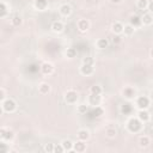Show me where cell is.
Listing matches in <instances>:
<instances>
[{"instance_id":"obj_1","label":"cell","mask_w":153,"mask_h":153,"mask_svg":"<svg viewBox=\"0 0 153 153\" xmlns=\"http://www.w3.org/2000/svg\"><path fill=\"white\" fill-rule=\"evenodd\" d=\"M142 128V122L137 118V117H130L127 122V129L130 133H139Z\"/></svg>"},{"instance_id":"obj_2","label":"cell","mask_w":153,"mask_h":153,"mask_svg":"<svg viewBox=\"0 0 153 153\" xmlns=\"http://www.w3.org/2000/svg\"><path fill=\"white\" fill-rule=\"evenodd\" d=\"M17 109V103L12 98H6L1 102V112H13Z\"/></svg>"},{"instance_id":"obj_3","label":"cell","mask_w":153,"mask_h":153,"mask_svg":"<svg viewBox=\"0 0 153 153\" xmlns=\"http://www.w3.org/2000/svg\"><path fill=\"white\" fill-rule=\"evenodd\" d=\"M151 105V98H148L147 96H140L136 99V106L139 108V110L141 109H148Z\"/></svg>"},{"instance_id":"obj_4","label":"cell","mask_w":153,"mask_h":153,"mask_svg":"<svg viewBox=\"0 0 153 153\" xmlns=\"http://www.w3.org/2000/svg\"><path fill=\"white\" fill-rule=\"evenodd\" d=\"M78 98H79L78 92L74 91V90H68V91L66 92V94H65V100H66V103H68V104H74V103H76Z\"/></svg>"},{"instance_id":"obj_5","label":"cell","mask_w":153,"mask_h":153,"mask_svg":"<svg viewBox=\"0 0 153 153\" xmlns=\"http://www.w3.org/2000/svg\"><path fill=\"white\" fill-rule=\"evenodd\" d=\"M39 69H41V72H42L44 75H50V74L54 72V65L50 63V62H44V63L41 65Z\"/></svg>"},{"instance_id":"obj_6","label":"cell","mask_w":153,"mask_h":153,"mask_svg":"<svg viewBox=\"0 0 153 153\" xmlns=\"http://www.w3.org/2000/svg\"><path fill=\"white\" fill-rule=\"evenodd\" d=\"M0 137H1V140L11 141V140L14 137V134H13V131H12V130H10V129L1 128V129H0Z\"/></svg>"},{"instance_id":"obj_7","label":"cell","mask_w":153,"mask_h":153,"mask_svg":"<svg viewBox=\"0 0 153 153\" xmlns=\"http://www.w3.org/2000/svg\"><path fill=\"white\" fill-rule=\"evenodd\" d=\"M93 72H94L93 65H85V63H82L81 67H80V73H81L82 75L88 76V75H92Z\"/></svg>"},{"instance_id":"obj_8","label":"cell","mask_w":153,"mask_h":153,"mask_svg":"<svg viewBox=\"0 0 153 153\" xmlns=\"http://www.w3.org/2000/svg\"><path fill=\"white\" fill-rule=\"evenodd\" d=\"M102 102V96L100 94H93V93H90L88 96V104L90 105H93V106H98Z\"/></svg>"},{"instance_id":"obj_9","label":"cell","mask_w":153,"mask_h":153,"mask_svg":"<svg viewBox=\"0 0 153 153\" xmlns=\"http://www.w3.org/2000/svg\"><path fill=\"white\" fill-rule=\"evenodd\" d=\"M76 26L79 29V31L81 32H86L90 29V22L87 19H79L76 23Z\"/></svg>"},{"instance_id":"obj_10","label":"cell","mask_w":153,"mask_h":153,"mask_svg":"<svg viewBox=\"0 0 153 153\" xmlns=\"http://www.w3.org/2000/svg\"><path fill=\"white\" fill-rule=\"evenodd\" d=\"M137 118L141 121V122H148L151 120V115L149 112L147 111V109H141L139 110L137 112Z\"/></svg>"},{"instance_id":"obj_11","label":"cell","mask_w":153,"mask_h":153,"mask_svg":"<svg viewBox=\"0 0 153 153\" xmlns=\"http://www.w3.org/2000/svg\"><path fill=\"white\" fill-rule=\"evenodd\" d=\"M59 12H60L61 16L68 17V16L72 13V7H71L68 4H62V5L60 6V8H59Z\"/></svg>"},{"instance_id":"obj_12","label":"cell","mask_w":153,"mask_h":153,"mask_svg":"<svg viewBox=\"0 0 153 153\" xmlns=\"http://www.w3.org/2000/svg\"><path fill=\"white\" fill-rule=\"evenodd\" d=\"M122 94H123L124 98H127V99H131V98L135 97V90H134L133 87H130V86H127V87L123 88Z\"/></svg>"},{"instance_id":"obj_13","label":"cell","mask_w":153,"mask_h":153,"mask_svg":"<svg viewBox=\"0 0 153 153\" xmlns=\"http://www.w3.org/2000/svg\"><path fill=\"white\" fill-rule=\"evenodd\" d=\"M123 27H124V25H123L122 23H120V22H115V23L111 25V30H112V32H114L115 35H121V33H123Z\"/></svg>"},{"instance_id":"obj_14","label":"cell","mask_w":153,"mask_h":153,"mask_svg":"<svg viewBox=\"0 0 153 153\" xmlns=\"http://www.w3.org/2000/svg\"><path fill=\"white\" fill-rule=\"evenodd\" d=\"M85 149H86V143H85V141H82V140H79V141H76V142L73 145V151H74V152L81 153V152H84Z\"/></svg>"},{"instance_id":"obj_15","label":"cell","mask_w":153,"mask_h":153,"mask_svg":"<svg viewBox=\"0 0 153 153\" xmlns=\"http://www.w3.org/2000/svg\"><path fill=\"white\" fill-rule=\"evenodd\" d=\"M129 24L133 25L134 27H139L142 25V20H141V17L139 16H131L129 18Z\"/></svg>"},{"instance_id":"obj_16","label":"cell","mask_w":153,"mask_h":153,"mask_svg":"<svg viewBox=\"0 0 153 153\" xmlns=\"http://www.w3.org/2000/svg\"><path fill=\"white\" fill-rule=\"evenodd\" d=\"M51 29H53V31H54V32H57V33H60V32H62V31H63V29H65V25H63V23H62V22H60V20H56V22H54V23H53V25H51Z\"/></svg>"},{"instance_id":"obj_17","label":"cell","mask_w":153,"mask_h":153,"mask_svg":"<svg viewBox=\"0 0 153 153\" xmlns=\"http://www.w3.org/2000/svg\"><path fill=\"white\" fill-rule=\"evenodd\" d=\"M76 135H78V139L82 141H87L90 139V131L87 129H80Z\"/></svg>"},{"instance_id":"obj_18","label":"cell","mask_w":153,"mask_h":153,"mask_svg":"<svg viewBox=\"0 0 153 153\" xmlns=\"http://www.w3.org/2000/svg\"><path fill=\"white\" fill-rule=\"evenodd\" d=\"M35 7L39 11H44L48 7V1L47 0H35Z\"/></svg>"},{"instance_id":"obj_19","label":"cell","mask_w":153,"mask_h":153,"mask_svg":"<svg viewBox=\"0 0 153 153\" xmlns=\"http://www.w3.org/2000/svg\"><path fill=\"white\" fill-rule=\"evenodd\" d=\"M141 20H142V24L143 25H151L153 23V16H152V13H145L141 17Z\"/></svg>"},{"instance_id":"obj_20","label":"cell","mask_w":153,"mask_h":153,"mask_svg":"<svg viewBox=\"0 0 153 153\" xmlns=\"http://www.w3.org/2000/svg\"><path fill=\"white\" fill-rule=\"evenodd\" d=\"M49 91H50V85L48 82H42L38 86V92L41 94H47V93H49Z\"/></svg>"},{"instance_id":"obj_21","label":"cell","mask_w":153,"mask_h":153,"mask_svg":"<svg viewBox=\"0 0 153 153\" xmlns=\"http://www.w3.org/2000/svg\"><path fill=\"white\" fill-rule=\"evenodd\" d=\"M133 111V106L130 103H124L122 106H121V112L123 115H130Z\"/></svg>"},{"instance_id":"obj_22","label":"cell","mask_w":153,"mask_h":153,"mask_svg":"<svg viewBox=\"0 0 153 153\" xmlns=\"http://www.w3.org/2000/svg\"><path fill=\"white\" fill-rule=\"evenodd\" d=\"M149 143H151V139H149L147 135L140 136V139H139V145H140V147H147Z\"/></svg>"},{"instance_id":"obj_23","label":"cell","mask_w":153,"mask_h":153,"mask_svg":"<svg viewBox=\"0 0 153 153\" xmlns=\"http://www.w3.org/2000/svg\"><path fill=\"white\" fill-rule=\"evenodd\" d=\"M134 31H135V27H134L133 25H130V24H127V25H124V27H123V33H124V36H131V35L134 33Z\"/></svg>"},{"instance_id":"obj_24","label":"cell","mask_w":153,"mask_h":153,"mask_svg":"<svg viewBox=\"0 0 153 153\" xmlns=\"http://www.w3.org/2000/svg\"><path fill=\"white\" fill-rule=\"evenodd\" d=\"M104 114V110L98 105V106H94L93 109H92V111H91V115L93 116V117H100L102 115Z\"/></svg>"},{"instance_id":"obj_25","label":"cell","mask_w":153,"mask_h":153,"mask_svg":"<svg viewBox=\"0 0 153 153\" xmlns=\"http://www.w3.org/2000/svg\"><path fill=\"white\" fill-rule=\"evenodd\" d=\"M61 143H62L65 151H67V152H72V151H73V145H74V143H73L71 140H67V139H66V140H63Z\"/></svg>"},{"instance_id":"obj_26","label":"cell","mask_w":153,"mask_h":153,"mask_svg":"<svg viewBox=\"0 0 153 153\" xmlns=\"http://www.w3.org/2000/svg\"><path fill=\"white\" fill-rule=\"evenodd\" d=\"M96 44H97V47H98L99 49H105V48H108V45H109V41H108L106 38H99Z\"/></svg>"},{"instance_id":"obj_27","label":"cell","mask_w":153,"mask_h":153,"mask_svg":"<svg viewBox=\"0 0 153 153\" xmlns=\"http://www.w3.org/2000/svg\"><path fill=\"white\" fill-rule=\"evenodd\" d=\"M76 54H78V51L75 48H67V50H66V56L68 59H74L76 56Z\"/></svg>"},{"instance_id":"obj_28","label":"cell","mask_w":153,"mask_h":153,"mask_svg":"<svg viewBox=\"0 0 153 153\" xmlns=\"http://www.w3.org/2000/svg\"><path fill=\"white\" fill-rule=\"evenodd\" d=\"M105 134H106L108 137H115V136L117 135V130H116L114 127H108V128L105 129Z\"/></svg>"},{"instance_id":"obj_29","label":"cell","mask_w":153,"mask_h":153,"mask_svg":"<svg viewBox=\"0 0 153 153\" xmlns=\"http://www.w3.org/2000/svg\"><path fill=\"white\" fill-rule=\"evenodd\" d=\"M102 92H103V88L100 85H93L90 88V93H93V94H102Z\"/></svg>"},{"instance_id":"obj_30","label":"cell","mask_w":153,"mask_h":153,"mask_svg":"<svg viewBox=\"0 0 153 153\" xmlns=\"http://www.w3.org/2000/svg\"><path fill=\"white\" fill-rule=\"evenodd\" d=\"M136 6H137V8L139 10H147V7H148V1L147 0H137V2H136Z\"/></svg>"},{"instance_id":"obj_31","label":"cell","mask_w":153,"mask_h":153,"mask_svg":"<svg viewBox=\"0 0 153 153\" xmlns=\"http://www.w3.org/2000/svg\"><path fill=\"white\" fill-rule=\"evenodd\" d=\"M6 14H7V6L4 1H1L0 2V17L4 18V17H6Z\"/></svg>"},{"instance_id":"obj_32","label":"cell","mask_w":153,"mask_h":153,"mask_svg":"<svg viewBox=\"0 0 153 153\" xmlns=\"http://www.w3.org/2000/svg\"><path fill=\"white\" fill-rule=\"evenodd\" d=\"M22 17L20 16H14L13 18H12V24L14 25V26H19L20 24H22Z\"/></svg>"},{"instance_id":"obj_33","label":"cell","mask_w":153,"mask_h":153,"mask_svg":"<svg viewBox=\"0 0 153 153\" xmlns=\"http://www.w3.org/2000/svg\"><path fill=\"white\" fill-rule=\"evenodd\" d=\"M43 149L47 153H54V143H47Z\"/></svg>"},{"instance_id":"obj_34","label":"cell","mask_w":153,"mask_h":153,"mask_svg":"<svg viewBox=\"0 0 153 153\" xmlns=\"http://www.w3.org/2000/svg\"><path fill=\"white\" fill-rule=\"evenodd\" d=\"M62 152H65V148H63L62 143L54 145V153H62Z\"/></svg>"},{"instance_id":"obj_35","label":"cell","mask_w":153,"mask_h":153,"mask_svg":"<svg viewBox=\"0 0 153 153\" xmlns=\"http://www.w3.org/2000/svg\"><path fill=\"white\" fill-rule=\"evenodd\" d=\"M87 105L86 104H80L79 106H78V112L79 114H86L87 112Z\"/></svg>"},{"instance_id":"obj_36","label":"cell","mask_w":153,"mask_h":153,"mask_svg":"<svg viewBox=\"0 0 153 153\" xmlns=\"http://www.w3.org/2000/svg\"><path fill=\"white\" fill-rule=\"evenodd\" d=\"M93 62H94V60L92 56H86L82 59V63H85V65H93Z\"/></svg>"},{"instance_id":"obj_37","label":"cell","mask_w":153,"mask_h":153,"mask_svg":"<svg viewBox=\"0 0 153 153\" xmlns=\"http://www.w3.org/2000/svg\"><path fill=\"white\" fill-rule=\"evenodd\" d=\"M0 147H1V149H0V153H6L8 149H7V146H6V143L4 142V141H1L0 142Z\"/></svg>"},{"instance_id":"obj_38","label":"cell","mask_w":153,"mask_h":153,"mask_svg":"<svg viewBox=\"0 0 153 153\" xmlns=\"http://www.w3.org/2000/svg\"><path fill=\"white\" fill-rule=\"evenodd\" d=\"M6 99V93H5V88L4 87H1L0 88V100L2 102V100H5Z\"/></svg>"},{"instance_id":"obj_39","label":"cell","mask_w":153,"mask_h":153,"mask_svg":"<svg viewBox=\"0 0 153 153\" xmlns=\"http://www.w3.org/2000/svg\"><path fill=\"white\" fill-rule=\"evenodd\" d=\"M147 10L149 11V13H153V1H149V2H148V7H147Z\"/></svg>"},{"instance_id":"obj_40","label":"cell","mask_w":153,"mask_h":153,"mask_svg":"<svg viewBox=\"0 0 153 153\" xmlns=\"http://www.w3.org/2000/svg\"><path fill=\"white\" fill-rule=\"evenodd\" d=\"M112 42H114V43H120V42H121V37H120L118 35L115 36V37L112 38Z\"/></svg>"},{"instance_id":"obj_41","label":"cell","mask_w":153,"mask_h":153,"mask_svg":"<svg viewBox=\"0 0 153 153\" xmlns=\"http://www.w3.org/2000/svg\"><path fill=\"white\" fill-rule=\"evenodd\" d=\"M110 1H111L112 4H120V2L122 1V0H110Z\"/></svg>"},{"instance_id":"obj_42","label":"cell","mask_w":153,"mask_h":153,"mask_svg":"<svg viewBox=\"0 0 153 153\" xmlns=\"http://www.w3.org/2000/svg\"><path fill=\"white\" fill-rule=\"evenodd\" d=\"M149 55H151V57H152V59H153V49H152V50H151V53H149Z\"/></svg>"},{"instance_id":"obj_43","label":"cell","mask_w":153,"mask_h":153,"mask_svg":"<svg viewBox=\"0 0 153 153\" xmlns=\"http://www.w3.org/2000/svg\"><path fill=\"white\" fill-rule=\"evenodd\" d=\"M151 100H153V91L151 92Z\"/></svg>"}]
</instances>
